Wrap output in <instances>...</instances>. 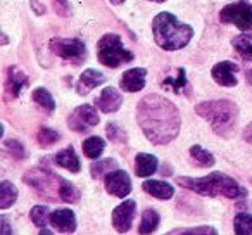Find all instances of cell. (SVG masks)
<instances>
[{
  "instance_id": "cell-26",
  "label": "cell",
  "mask_w": 252,
  "mask_h": 235,
  "mask_svg": "<svg viewBox=\"0 0 252 235\" xmlns=\"http://www.w3.org/2000/svg\"><path fill=\"white\" fill-rule=\"evenodd\" d=\"M33 101L36 102V105L42 109H45L47 112H52L54 109H56V101L52 99V95H50V92L47 90V88H36L35 92H33Z\"/></svg>"
},
{
  "instance_id": "cell-31",
  "label": "cell",
  "mask_w": 252,
  "mask_h": 235,
  "mask_svg": "<svg viewBox=\"0 0 252 235\" xmlns=\"http://www.w3.org/2000/svg\"><path fill=\"white\" fill-rule=\"evenodd\" d=\"M162 85H164V87H169L173 92H175V94H182L183 88L187 87V74H185V69L182 67V69L178 71V76H176L175 80H173V78H166V80L162 81Z\"/></svg>"
},
{
  "instance_id": "cell-2",
  "label": "cell",
  "mask_w": 252,
  "mask_h": 235,
  "mask_svg": "<svg viewBox=\"0 0 252 235\" xmlns=\"http://www.w3.org/2000/svg\"><path fill=\"white\" fill-rule=\"evenodd\" d=\"M178 185L207 197L223 196L228 197V199H240V197L247 196V190L240 183L235 182L231 176L223 175L221 171H213L207 176H202V178L182 176V178H178Z\"/></svg>"
},
{
  "instance_id": "cell-12",
  "label": "cell",
  "mask_w": 252,
  "mask_h": 235,
  "mask_svg": "<svg viewBox=\"0 0 252 235\" xmlns=\"http://www.w3.org/2000/svg\"><path fill=\"white\" fill-rule=\"evenodd\" d=\"M237 73H238V66L235 63H231V61H221L211 71L213 80L218 85H221V87H235L238 83Z\"/></svg>"
},
{
  "instance_id": "cell-41",
  "label": "cell",
  "mask_w": 252,
  "mask_h": 235,
  "mask_svg": "<svg viewBox=\"0 0 252 235\" xmlns=\"http://www.w3.org/2000/svg\"><path fill=\"white\" fill-rule=\"evenodd\" d=\"M109 2H111V4H114V5H121L125 0H109Z\"/></svg>"
},
{
  "instance_id": "cell-39",
  "label": "cell",
  "mask_w": 252,
  "mask_h": 235,
  "mask_svg": "<svg viewBox=\"0 0 252 235\" xmlns=\"http://www.w3.org/2000/svg\"><path fill=\"white\" fill-rule=\"evenodd\" d=\"M2 234H12V230L9 228V221H7V218L5 216H2Z\"/></svg>"
},
{
  "instance_id": "cell-14",
  "label": "cell",
  "mask_w": 252,
  "mask_h": 235,
  "mask_svg": "<svg viewBox=\"0 0 252 235\" xmlns=\"http://www.w3.org/2000/svg\"><path fill=\"white\" fill-rule=\"evenodd\" d=\"M50 223L61 234H73L76 230V216L71 209H56L50 213Z\"/></svg>"
},
{
  "instance_id": "cell-1",
  "label": "cell",
  "mask_w": 252,
  "mask_h": 235,
  "mask_svg": "<svg viewBox=\"0 0 252 235\" xmlns=\"http://www.w3.org/2000/svg\"><path fill=\"white\" fill-rule=\"evenodd\" d=\"M137 121L144 135L156 145L173 142L180 134L182 118L171 101L159 94H149L137 105Z\"/></svg>"
},
{
  "instance_id": "cell-3",
  "label": "cell",
  "mask_w": 252,
  "mask_h": 235,
  "mask_svg": "<svg viewBox=\"0 0 252 235\" xmlns=\"http://www.w3.org/2000/svg\"><path fill=\"white\" fill-rule=\"evenodd\" d=\"M152 33L154 40L162 50H180L190 43L193 36L192 26L180 23L171 12H161L152 19Z\"/></svg>"
},
{
  "instance_id": "cell-10",
  "label": "cell",
  "mask_w": 252,
  "mask_h": 235,
  "mask_svg": "<svg viewBox=\"0 0 252 235\" xmlns=\"http://www.w3.org/2000/svg\"><path fill=\"white\" fill-rule=\"evenodd\" d=\"M105 190H107L111 196H116L119 199H125L128 194L131 192V180L128 176V173L123 171V169H112L111 173L104 176Z\"/></svg>"
},
{
  "instance_id": "cell-27",
  "label": "cell",
  "mask_w": 252,
  "mask_h": 235,
  "mask_svg": "<svg viewBox=\"0 0 252 235\" xmlns=\"http://www.w3.org/2000/svg\"><path fill=\"white\" fill-rule=\"evenodd\" d=\"M190 156H192L193 161H195L199 166H202V168H209V166L214 165V156L211 154L209 151L202 149L200 145H193V147H190Z\"/></svg>"
},
{
  "instance_id": "cell-38",
  "label": "cell",
  "mask_w": 252,
  "mask_h": 235,
  "mask_svg": "<svg viewBox=\"0 0 252 235\" xmlns=\"http://www.w3.org/2000/svg\"><path fill=\"white\" fill-rule=\"evenodd\" d=\"M32 9L33 11L36 12V14H43V12H45V7H43V5H40L38 4V0H32Z\"/></svg>"
},
{
  "instance_id": "cell-30",
  "label": "cell",
  "mask_w": 252,
  "mask_h": 235,
  "mask_svg": "<svg viewBox=\"0 0 252 235\" xmlns=\"http://www.w3.org/2000/svg\"><path fill=\"white\" fill-rule=\"evenodd\" d=\"M30 216H32V221L36 227L43 228L47 227V221L50 220V211L47 206H35L32 209V213H30Z\"/></svg>"
},
{
  "instance_id": "cell-8",
  "label": "cell",
  "mask_w": 252,
  "mask_h": 235,
  "mask_svg": "<svg viewBox=\"0 0 252 235\" xmlns=\"http://www.w3.org/2000/svg\"><path fill=\"white\" fill-rule=\"evenodd\" d=\"M49 47L56 56L73 64H81L87 59V47L78 38H52Z\"/></svg>"
},
{
  "instance_id": "cell-35",
  "label": "cell",
  "mask_w": 252,
  "mask_h": 235,
  "mask_svg": "<svg viewBox=\"0 0 252 235\" xmlns=\"http://www.w3.org/2000/svg\"><path fill=\"white\" fill-rule=\"evenodd\" d=\"M52 2H54V11L57 14L63 16V18L69 16V2L67 0H52Z\"/></svg>"
},
{
  "instance_id": "cell-6",
  "label": "cell",
  "mask_w": 252,
  "mask_h": 235,
  "mask_svg": "<svg viewBox=\"0 0 252 235\" xmlns=\"http://www.w3.org/2000/svg\"><path fill=\"white\" fill-rule=\"evenodd\" d=\"M25 182L28 185H32L42 196L49 197V201H56V197L59 199L61 185H63L64 178L50 173L49 169H30L25 175Z\"/></svg>"
},
{
  "instance_id": "cell-24",
  "label": "cell",
  "mask_w": 252,
  "mask_h": 235,
  "mask_svg": "<svg viewBox=\"0 0 252 235\" xmlns=\"http://www.w3.org/2000/svg\"><path fill=\"white\" fill-rule=\"evenodd\" d=\"M104 149H105L104 138L97 137V135L95 137H88L83 142V154L90 159H98L102 156V152H104Z\"/></svg>"
},
{
  "instance_id": "cell-40",
  "label": "cell",
  "mask_w": 252,
  "mask_h": 235,
  "mask_svg": "<svg viewBox=\"0 0 252 235\" xmlns=\"http://www.w3.org/2000/svg\"><path fill=\"white\" fill-rule=\"evenodd\" d=\"M245 80H247V83L252 87V67L251 69H247V73H245Z\"/></svg>"
},
{
  "instance_id": "cell-32",
  "label": "cell",
  "mask_w": 252,
  "mask_h": 235,
  "mask_svg": "<svg viewBox=\"0 0 252 235\" xmlns=\"http://www.w3.org/2000/svg\"><path fill=\"white\" fill-rule=\"evenodd\" d=\"M61 140V135L57 134L56 130H50V128H40L38 132V142L42 147H49V145L56 144V142Z\"/></svg>"
},
{
  "instance_id": "cell-25",
  "label": "cell",
  "mask_w": 252,
  "mask_h": 235,
  "mask_svg": "<svg viewBox=\"0 0 252 235\" xmlns=\"http://www.w3.org/2000/svg\"><path fill=\"white\" fill-rule=\"evenodd\" d=\"M118 168V163H116V159H97V163H94V165L90 166V171H92V178H102V176H105L107 173H111L112 169Z\"/></svg>"
},
{
  "instance_id": "cell-42",
  "label": "cell",
  "mask_w": 252,
  "mask_h": 235,
  "mask_svg": "<svg viewBox=\"0 0 252 235\" xmlns=\"http://www.w3.org/2000/svg\"><path fill=\"white\" fill-rule=\"evenodd\" d=\"M7 36H5V33H2V45H7Z\"/></svg>"
},
{
  "instance_id": "cell-17",
  "label": "cell",
  "mask_w": 252,
  "mask_h": 235,
  "mask_svg": "<svg viewBox=\"0 0 252 235\" xmlns=\"http://www.w3.org/2000/svg\"><path fill=\"white\" fill-rule=\"evenodd\" d=\"M30 80L18 66H11L7 69V81H5V88L11 94V97H18L25 87H28Z\"/></svg>"
},
{
  "instance_id": "cell-33",
  "label": "cell",
  "mask_w": 252,
  "mask_h": 235,
  "mask_svg": "<svg viewBox=\"0 0 252 235\" xmlns=\"http://www.w3.org/2000/svg\"><path fill=\"white\" fill-rule=\"evenodd\" d=\"M105 134H107V137L111 138V142H116V144H125L126 142L125 130H121L116 123H107V127H105Z\"/></svg>"
},
{
  "instance_id": "cell-7",
  "label": "cell",
  "mask_w": 252,
  "mask_h": 235,
  "mask_svg": "<svg viewBox=\"0 0 252 235\" xmlns=\"http://www.w3.org/2000/svg\"><path fill=\"white\" fill-rule=\"evenodd\" d=\"M220 21L224 25L237 26L240 32L252 30V4L249 0H238L221 9Z\"/></svg>"
},
{
  "instance_id": "cell-5",
  "label": "cell",
  "mask_w": 252,
  "mask_h": 235,
  "mask_svg": "<svg viewBox=\"0 0 252 235\" xmlns=\"http://www.w3.org/2000/svg\"><path fill=\"white\" fill-rule=\"evenodd\" d=\"M97 57L104 66L119 67L121 64L131 63L135 59L133 52L126 50L116 33H107L97 43Z\"/></svg>"
},
{
  "instance_id": "cell-16",
  "label": "cell",
  "mask_w": 252,
  "mask_h": 235,
  "mask_svg": "<svg viewBox=\"0 0 252 235\" xmlns=\"http://www.w3.org/2000/svg\"><path fill=\"white\" fill-rule=\"evenodd\" d=\"M104 81H105L104 73H100V71H97V69H85L76 83V92L80 95H87V94H90L95 87L104 83Z\"/></svg>"
},
{
  "instance_id": "cell-13",
  "label": "cell",
  "mask_w": 252,
  "mask_h": 235,
  "mask_svg": "<svg viewBox=\"0 0 252 235\" xmlns=\"http://www.w3.org/2000/svg\"><path fill=\"white\" fill-rule=\"evenodd\" d=\"M145 76H147V71L144 67H133V69H128L123 74L121 81H119V87L123 88L128 94H135V92H140L145 87Z\"/></svg>"
},
{
  "instance_id": "cell-43",
  "label": "cell",
  "mask_w": 252,
  "mask_h": 235,
  "mask_svg": "<svg viewBox=\"0 0 252 235\" xmlns=\"http://www.w3.org/2000/svg\"><path fill=\"white\" fill-rule=\"evenodd\" d=\"M151 2H158V4H162V2H166V0H151Z\"/></svg>"
},
{
  "instance_id": "cell-22",
  "label": "cell",
  "mask_w": 252,
  "mask_h": 235,
  "mask_svg": "<svg viewBox=\"0 0 252 235\" xmlns=\"http://www.w3.org/2000/svg\"><path fill=\"white\" fill-rule=\"evenodd\" d=\"M159 213L156 209H145L142 213V220H140V227H138V232L140 234H152V232L158 230L159 227Z\"/></svg>"
},
{
  "instance_id": "cell-4",
  "label": "cell",
  "mask_w": 252,
  "mask_h": 235,
  "mask_svg": "<svg viewBox=\"0 0 252 235\" xmlns=\"http://www.w3.org/2000/svg\"><path fill=\"white\" fill-rule=\"evenodd\" d=\"M195 112L202 120L209 121L214 134L221 135V137H230L238 118L237 104L228 101V99L200 102L195 105Z\"/></svg>"
},
{
  "instance_id": "cell-37",
  "label": "cell",
  "mask_w": 252,
  "mask_h": 235,
  "mask_svg": "<svg viewBox=\"0 0 252 235\" xmlns=\"http://www.w3.org/2000/svg\"><path fill=\"white\" fill-rule=\"evenodd\" d=\"M242 137H244L245 142H249V144L252 145V123L245 127V130H244V134H242Z\"/></svg>"
},
{
  "instance_id": "cell-21",
  "label": "cell",
  "mask_w": 252,
  "mask_h": 235,
  "mask_svg": "<svg viewBox=\"0 0 252 235\" xmlns=\"http://www.w3.org/2000/svg\"><path fill=\"white\" fill-rule=\"evenodd\" d=\"M18 201V189L11 182L4 180L0 183V209H7Z\"/></svg>"
},
{
  "instance_id": "cell-34",
  "label": "cell",
  "mask_w": 252,
  "mask_h": 235,
  "mask_svg": "<svg viewBox=\"0 0 252 235\" xmlns=\"http://www.w3.org/2000/svg\"><path fill=\"white\" fill-rule=\"evenodd\" d=\"M4 147H5V151H7L9 154L12 156V158L25 159L26 151H25V147H23L21 142H18V140H5L4 142Z\"/></svg>"
},
{
  "instance_id": "cell-28",
  "label": "cell",
  "mask_w": 252,
  "mask_h": 235,
  "mask_svg": "<svg viewBox=\"0 0 252 235\" xmlns=\"http://www.w3.org/2000/svg\"><path fill=\"white\" fill-rule=\"evenodd\" d=\"M233 230L237 235H252V216L249 213H238L233 220Z\"/></svg>"
},
{
  "instance_id": "cell-23",
  "label": "cell",
  "mask_w": 252,
  "mask_h": 235,
  "mask_svg": "<svg viewBox=\"0 0 252 235\" xmlns=\"http://www.w3.org/2000/svg\"><path fill=\"white\" fill-rule=\"evenodd\" d=\"M231 45L235 47L238 56L244 61H252V38L247 33H242V35L235 36V38L231 40Z\"/></svg>"
},
{
  "instance_id": "cell-36",
  "label": "cell",
  "mask_w": 252,
  "mask_h": 235,
  "mask_svg": "<svg viewBox=\"0 0 252 235\" xmlns=\"http://www.w3.org/2000/svg\"><path fill=\"white\" fill-rule=\"evenodd\" d=\"M171 234L173 235H176V234H213V235H216L218 232L214 230L213 227H199V228H190V230H173Z\"/></svg>"
},
{
  "instance_id": "cell-9",
  "label": "cell",
  "mask_w": 252,
  "mask_h": 235,
  "mask_svg": "<svg viewBox=\"0 0 252 235\" xmlns=\"http://www.w3.org/2000/svg\"><path fill=\"white\" fill-rule=\"evenodd\" d=\"M98 121H100V118L97 114V109L90 104H83L76 107L67 118V125H69L71 130L80 132V134L88 132V128L98 125Z\"/></svg>"
},
{
  "instance_id": "cell-11",
  "label": "cell",
  "mask_w": 252,
  "mask_h": 235,
  "mask_svg": "<svg viewBox=\"0 0 252 235\" xmlns=\"http://www.w3.org/2000/svg\"><path fill=\"white\" fill-rule=\"evenodd\" d=\"M135 214H137V202L131 199L125 201V202H121L112 211V227L119 234H125V232H128L131 228Z\"/></svg>"
},
{
  "instance_id": "cell-18",
  "label": "cell",
  "mask_w": 252,
  "mask_h": 235,
  "mask_svg": "<svg viewBox=\"0 0 252 235\" xmlns=\"http://www.w3.org/2000/svg\"><path fill=\"white\" fill-rule=\"evenodd\" d=\"M159 161L154 154H147V152H140L135 158V173L137 176H142V178H147V176H152L156 171H158Z\"/></svg>"
},
{
  "instance_id": "cell-19",
  "label": "cell",
  "mask_w": 252,
  "mask_h": 235,
  "mask_svg": "<svg viewBox=\"0 0 252 235\" xmlns=\"http://www.w3.org/2000/svg\"><path fill=\"white\" fill-rule=\"evenodd\" d=\"M54 163H56L57 166H61V168L71 171V173H78L81 169L80 158L76 156V152H74V149L71 147V145L57 152V154L54 156Z\"/></svg>"
},
{
  "instance_id": "cell-20",
  "label": "cell",
  "mask_w": 252,
  "mask_h": 235,
  "mask_svg": "<svg viewBox=\"0 0 252 235\" xmlns=\"http://www.w3.org/2000/svg\"><path fill=\"white\" fill-rule=\"evenodd\" d=\"M142 189H144L149 196L156 197V199H159V201H168L175 196L173 185H169V183H166V182H161V180H147V182H144Z\"/></svg>"
},
{
  "instance_id": "cell-29",
  "label": "cell",
  "mask_w": 252,
  "mask_h": 235,
  "mask_svg": "<svg viewBox=\"0 0 252 235\" xmlns=\"http://www.w3.org/2000/svg\"><path fill=\"white\" fill-rule=\"evenodd\" d=\"M59 201H64V202H67V204L78 202V201H80V190H78L73 183H69V182L64 180L63 185H61Z\"/></svg>"
},
{
  "instance_id": "cell-15",
  "label": "cell",
  "mask_w": 252,
  "mask_h": 235,
  "mask_svg": "<svg viewBox=\"0 0 252 235\" xmlns=\"http://www.w3.org/2000/svg\"><path fill=\"white\" fill-rule=\"evenodd\" d=\"M121 102H123V99H121V95H119V92L112 87H107L102 90L100 97L95 101V104H97V107L100 109L102 112L111 114V112H116L121 107Z\"/></svg>"
}]
</instances>
